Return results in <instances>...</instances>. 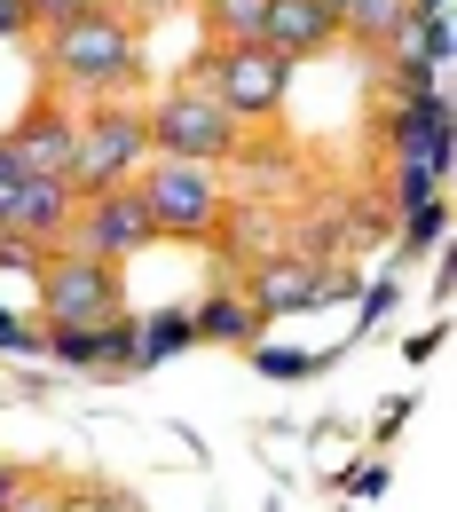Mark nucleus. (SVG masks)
I'll return each instance as SVG.
<instances>
[{
  "mask_svg": "<svg viewBox=\"0 0 457 512\" xmlns=\"http://www.w3.org/2000/svg\"><path fill=\"white\" fill-rule=\"evenodd\" d=\"M182 347H197L190 316H150V323H134V371H142V363H166V355H182Z\"/></svg>",
  "mask_w": 457,
  "mask_h": 512,
  "instance_id": "nucleus-17",
  "label": "nucleus"
},
{
  "mask_svg": "<svg viewBox=\"0 0 457 512\" xmlns=\"http://www.w3.org/2000/svg\"><path fill=\"white\" fill-rule=\"evenodd\" d=\"M331 40H339V24H331L324 0H268V16H261V48L268 56L308 64V56H324Z\"/></svg>",
  "mask_w": 457,
  "mask_h": 512,
  "instance_id": "nucleus-11",
  "label": "nucleus"
},
{
  "mask_svg": "<svg viewBox=\"0 0 457 512\" xmlns=\"http://www.w3.org/2000/svg\"><path fill=\"white\" fill-rule=\"evenodd\" d=\"M150 245V213H142V197L127 190H103V197H79L71 205V229H64V253L79 260H103V268H119Z\"/></svg>",
  "mask_w": 457,
  "mask_h": 512,
  "instance_id": "nucleus-8",
  "label": "nucleus"
},
{
  "mask_svg": "<svg viewBox=\"0 0 457 512\" xmlns=\"http://www.w3.org/2000/svg\"><path fill=\"white\" fill-rule=\"evenodd\" d=\"M8 150H16V166L24 174H71V142H79V111L71 103H56V95H40L16 127L0 134Z\"/></svg>",
  "mask_w": 457,
  "mask_h": 512,
  "instance_id": "nucleus-9",
  "label": "nucleus"
},
{
  "mask_svg": "<svg viewBox=\"0 0 457 512\" xmlns=\"http://www.w3.org/2000/svg\"><path fill=\"white\" fill-rule=\"evenodd\" d=\"M142 127H150V158H182V166H229L237 142H245V127H237L197 79L166 87V95L142 111Z\"/></svg>",
  "mask_w": 457,
  "mask_h": 512,
  "instance_id": "nucleus-4",
  "label": "nucleus"
},
{
  "mask_svg": "<svg viewBox=\"0 0 457 512\" xmlns=\"http://www.w3.org/2000/svg\"><path fill=\"white\" fill-rule=\"evenodd\" d=\"M40 64L64 95H119L142 71V48H134V24L119 8H95V16H71L40 40Z\"/></svg>",
  "mask_w": 457,
  "mask_h": 512,
  "instance_id": "nucleus-1",
  "label": "nucleus"
},
{
  "mask_svg": "<svg viewBox=\"0 0 457 512\" xmlns=\"http://www.w3.org/2000/svg\"><path fill=\"white\" fill-rule=\"evenodd\" d=\"M347 292H355V268H331V260H308V253H261L253 276H245V308L253 316L324 308V300H347Z\"/></svg>",
  "mask_w": 457,
  "mask_h": 512,
  "instance_id": "nucleus-7",
  "label": "nucleus"
},
{
  "mask_svg": "<svg viewBox=\"0 0 457 512\" xmlns=\"http://www.w3.org/2000/svg\"><path fill=\"white\" fill-rule=\"evenodd\" d=\"M410 8H434V0H410Z\"/></svg>",
  "mask_w": 457,
  "mask_h": 512,
  "instance_id": "nucleus-28",
  "label": "nucleus"
},
{
  "mask_svg": "<svg viewBox=\"0 0 457 512\" xmlns=\"http://www.w3.org/2000/svg\"><path fill=\"white\" fill-rule=\"evenodd\" d=\"M40 245H32V237H16V229H0V268H16V276H40Z\"/></svg>",
  "mask_w": 457,
  "mask_h": 512,
  "instance_id": "nucleus-22",
  "label": "nucleus"
},
{
  "mask_svg": "<svg viewBox=\"0 0 457 512\" xmlns=\"http://www.w3.org/2000/svg\"><path fill=\"white\" fill-rule=\"evenodd\" d=\"M127 316V284L119 268L79 253H48L40 260V331H103Z\"/></svg>",
  "mask_w": 457,
  "mask_h": 512,
  "instance_id": "nucleus-5",
  "label": "nucleus"
},
{
  "mask_svg": "<svg viewBox=\"0 0 457 512\" xmlns=\"http://www.w3.org/2000/svg\"><path fill=\"white\" fill-rule=\"evenodd\" d=\"M292 71H300V64H284V56H268V48H213L190 79L221 103V111H229V119H237V127H261V119L284 111Z\"/></svg>",
  "mask_w": 457,
  "mask_h": 512,
  "instance_id": "nucleus-6",
  "label": "nucleus"
},
{
  "mask_svg": "<svg viewBox=\"0 0 457 512\" xmlns=\"http://www.w3.org/2000/svg\"><path fill=\"white\" fill-rule=\"evenodd\" d=\"M442 221H450V213H442V197H418V205L402 213V253H426V245L442 237Z\"/></svg>",
  "mask_w": 457,
  "mask_h": 512,
  "instance_id": "nucleus-18",
  "label": "nucleus"
},
{
  "mask_svg": "<svg viewBox=\"0 0 457 512\" xmlns=\"http://www.w3.org/2000/svg\"><path fill=\"white\" fill-rule=\"evenodd\" d=\"M347 489H355V497H379V489H387V465H355V481H347Z\"/></svg>",
  "mask_w": 457,
  "mask_h": 512,
  "instance_id": "nucleus-26",
  "label": "nucleus"
},
{
  "mask_svg": "<svg viewBox=\"0 0 457 512\" xmlns=\"http://www.w3.org/2000/svg\"><path fill=\"white\" fill-rule=\"evenodd\" d=\"M253 363H261L268 379H308L316 371V355H292V347H253Z\"/></svg>",
  "mask_w": 457,
  "mask_h": 512,
  "instance_id": "nucleus-21",
  "label": "nucleus"
},
{
  "mask_svg": "<svg viewBox=\"0 0 457 512\" xmlns=\"http://www.w3.org/2000/svg\"><path fill=\"white\" fill-rule=\"evenodd\" d=\"M0 347H8V355H40V347H48V331H24V323L0 308Z\"/></svg>",
  "mask_w": 457,
  "mask_h": 512,
  "instance_id": "nucleus-24",
  "label": "nucleus"
},
{
  "mask_svg": "<svg viewBox=\"0 0 457 512\" xmlns=\"http://www.w3.org/2000/svg\"><path fill=\"white\" fill-rule=\"evenodd\" d=\"M32 8V32H56V24H71V16H95L103 0H24Z\"/></svg>",
  "mask_w": 457,
  "mask_h": 512,
  "instance_id": "nucleus-19",
  "label": "nucleus"
},
{
  "mask_svg": "<svg viewBox=\"0 0 457 512\" xmlns=\"http://www.w3.org/2000/svg\"><path fill=\"white\" fill-rule=\"evenodd\" d=\"M56 512H134V497H119V489H64Z\"/></svg>",
  "mask_w": 457,
  "mask_h": 512,
  "instance_id": "nucleus-20",
  "label": "nucleus"
},
{
  "mask_svg": "<svg viewBox=\"0 0 457 512\" xmlns=\"http://www.w3.org/2000/svg\"><path fill=\"white\" fill-rule=\"evenodd\" d=\"M229 166H237L245 182H261V190H292V182H300V158H292V150H268V142H237ZM229 166H221V174H229Z\"/></svg>",
  "mask_w": 457,
  "mask_h": 512,
  "instance_id": "nucleus-16",
  "label": "nucleus"
},
{
  "mask_svg": "<svg viewBox=\"0 0 457 512\" xmlns=\"http://www.w3.org/2000/svg\"><path fill=\"white\" fill-rule=\"evenodd\" d=\"M71 182L64 174H24L16 182V197H8V229L16 237H32L40 253H64V229H71Z\"/></svg>",
  "mask_w": 457,
  "mask_h": 512,
  "instance_id": "nucleus-10",
  "label": "nucleus"
},
{
  "mask_svg": "<svg viewBox=\"0 0 457 512\" xmlns=\"http://www.w3.org/2000/svg\"><path fill=\"white\" fill-rule=\"evenodd\" d=\"M32 40V8L24 0H0V48H24Z\"/></svg>",
  "mask_w": 457,
  "mask_h": 512,
  "instance_id": "nucleus-23",
  "label": "nucleus"
},
{
  "mask_svg": "<svg viewBox=\"0 0 457 512\" xmlns=\"http://www.w3.org/2000/svg\"><path fill=\"white\" fill-rule=\"evenodd\" d=\"M134 197L150 213V237L213 245L221 237V213H229V174L221 166H182V158H150L134 174Z\"/></svg>",
  "mask_w": 457,
  "mask_h": 512,
  "instance_id": "nucleus-2",
  "label": "nucleus"
},
{
  "mask_svg": "<svg viewBox=\"0 0 457 512\" xmlns=\"http://www.w3.org/2000/svg\"><path fill=\"white\" fill-rule=\"evenodd\" d=\"M190 331L197 339H213V347H253V331H261V316L245 308V292H205V308L190 316Z\"/></svg>",
  "mask_w": 457,
  "mask_h": 512,
  "instance_id": "nucleus-14",
  "label": "nucleus"
},
{
  "mask_svg": "<svg viewBox=\"0 0 457 512\" xmlns=\"http://www.w3.org/2000/svg\"><path fill=\"white\" fill-rule=\"evenodd\" d=\"M150 166V127L134 103H87L79 111V142H71V197H103L127 190L134 174Z\"/></svg>",
  "mask_w": 457,
  "mask_h": 512,
  "instance_id": "nucleus-3",
  "label": "nucleus"
},
{
  "mask_svg": "<svg viewBox=\"0 0 457 512\" xmlns=\"http://www.w3.org/2000/svg\"><path fill=\"white\" fill-rule=\"evenodd\" d=\"M339 40H363V48H387L394 32L410 24V0H324Z\"/></svg>",
  "mask_w": 457,
  "mask_h": 512,
  "instance_id": "nucleus-13",
  "label": "nucleus"
},
{
  "mask_svg": "<svg viewBox=\"0 0 457 512\" xmlns=\"http://www.w3.org/2000/svg\"><path fill=\"white\" fill-rule=\"evenodd\" d=\"M197 16H205V32H213V48H261L268 0H197Z\"/></svg>",
  "mask_w": 457,
  "mask_h": 512,
  "instance_id": "nucleus-15",
  "label": "nucleus"
},
{
  "mask_svg": "<svg viewBox=\"0 0 457 512\" xmlns=\"http://www.w3.org/2000/svg\"><path fill=\"white\" fill-rule=\"evenodd\" d=\"M48 355L71 371H134V316L103 323V331H48Z\"/></svg>",
  "mask_w": 457,
  "mask_h": 512,
  "instance_id": "nucleus-12",
  "label": "nucleus"
},
{
  "mask_svg": "<svg viewBox=\"0 0 457 512\" xmlns=\"http://www.w3.org/2000/svg\"><path fill=\"white\" fill-rule=\"evenodd\" d=\"M16 489H24V465H8V457H0V512L16 505Z\"/></svg>",
  "mask_w": 457,
  "mask_h": 512,
  "instance_id": "nucleus-27",
  "label": "nucleus"
},
{
  "mask_svg": "<svg viewBox=\"0 0 457 512\" xmlns=\"http://www.w3.org/2000/svg\"><path fill=\"white\" fill-rule=\"evenodd\" d=\"M56 497H64V489H48V481L24 473V489H16V505H8V512H56Z\"/></svg>",
  "mask_w": 457,
  "mask_h": 512,
  "instance_id": "nucleus-25",
  "label": "nucleus"
}]
</instances>
